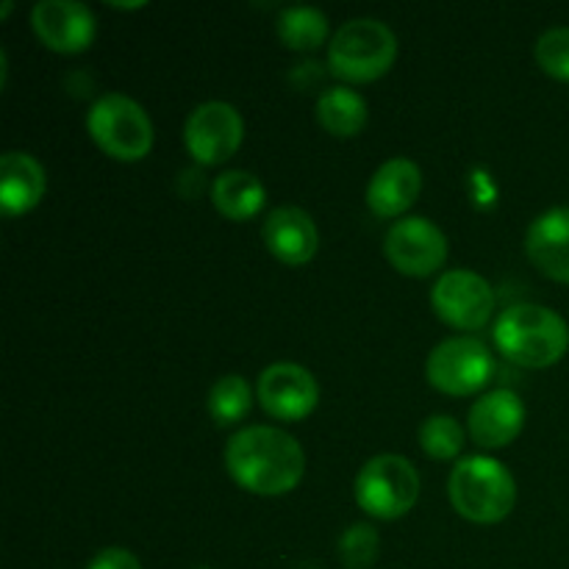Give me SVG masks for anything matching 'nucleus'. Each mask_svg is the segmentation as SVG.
<instances>
[{"instance_id":"f257e3e1","label":"nucleus","mask_w":569,"mask_h":569,"mask_svg":"<svg viewBox=\"0 0 569 569\" xmlns=\"http://www.w3.org/2000/svg\"><path fill=\"white\" fill-rule=\"evenodd\" d=\"M226 470L244 492L281 498L303 481L306 453L292 433L272 426H250L228 439Z\"/></svg>"},{"instance_id":"f03ea898","label":"nucleus","mask_w":569,"mask_h":569,"mask_svg":"<svg viewBox=\"0 0 569 569\" xmlns=\"http://www.w3.org/2000/svg\"><path fill=\"white\" fill-rule=\"evenodd\" d=\"M492 337L506 359L528 370L559 365L569 350V326L565 317L537 303L509 306L495 320Z\"/></svg>"},{"instance_id":"7ed1b4c3","label":"nucleus","mask_w":569,"mask_h":569,"mask_svg":"<svg viewBox=\"0 0 569 569\" xmlns=\"http://www.w3.org/2000/svg\"><path fill=\"white\" fill-rule=\"evenodd\" d=\"M448 495L456 515L476 526H495L515 511L517 481L492 456H467L450 472Z\"/></svg>"},{"instance_id":"20e7f679","label":"nucleus","mask_w":569,"mask_h":569,"mask_svg":"<svg viewBox=\"0 0 569 569\" xmlns=\"http://www.w3.org/2000/svg\"><path fill=\"white\" fill-rule=\"evenodd\" d=\"M398 59V37L372 17L348 20L328 42V70L345 83H370L387 76Z\"/></svg>"},{"instance_id":"39448f33","label":"nucleus","mask_w":569,"mask_h":569,"mask_svg":"<svg viewBox=\"0 0 569 569\" xmlns=\"http://www.w3.org/2000/svg\"><path fill=\"white\" fill-rule=\"evenodd\" d=\"M87 131L92 142L117 161H142L156 137L142 103L122 92H109L89 106Z\"/></svg>"},{"instance_id":"423d86ee","label":"nucleus","mask_w":569,"mask_h":569,"mask_svg":"<svg viewBox=\"0 0 569 569\" xmlns=\"http://www.w3.org/2000/svg\"><path fill=\"white\" fill-rule=\"evenodd\" d=\"M420 472L406 456L381 453L361 467L353 495L365 515L392 522L415 509L420 500Z\"/></svg>"},{"instance_id":"0eeeda50","label":"nucleus","mask_w":569,"mask_h":569,"mask_svg":"<svg viewBox=\"0 0 569 569\" xmlns=\"http://www.w3.org/2000/svg\"><path fill=\"white\" fill-rule=\"evenodd\" d=\"M495 361L487 345L476 337H450L431 350L426 376L437 392L450 398L476 395L492 381Z\"/></svg>"},{"instance_id":"6e6552de","label":"nucleus","mask_w":569,"mask_h":569,"mask_svg":"<svg viewBox=\"0 0 569 569\" xmlns=\"http://www.w3.org/2000/svg\"><path fill=\"white\" fill-rule=\"evenodd\" d=\"M244 142V120L226 100H206L183 126V144L203 167L226 164Z\"/></svg>"},{"instance_id":"1a4fd4ad","label":"nucleus","mask_w":569,"mask_h":569,"mask_svg":"<svg viewBox=\"0 0 569 569\" xmlns=\"http://www.w3.org/2000/svg\"><path fill=\"white\" fill-rule=\"evenodd\" d=\"M431 306L439 320L456 331H481L495 315V292L478 272L448 270L433 283Z\"/></svg>"},{"instance_id":"9d476101","label":"nucleus","mask_w":569,"mask_h":569,"mask_svg":"<svg viewBox=\"0 0 569 569\" xmlns=\"http://www.w3.org/2000/svg\"><path fill=\"white\" fill-rule=\"evenodd\" d=\"M389 264L409 278H428L448 261V237L428 217H403L383 237Z\"/></svg>"},{"instance_id":"9b49d317","label":"nucleus","mask_w":569,"mask_h":569,"mask_svg":"<svg viewBox=\"0 0 569 569\" xmlns=\"http://www.w3.org/2000/svg\"><path fill=\"white\" fill-rule=\"evenodd\" d=\"M256 398L272 420L300 422L320 403V387L306 367L278 361L259 376Z\"/></svg>"},{"instance_id":"f8f14e48","label":"nucleus","mask_w":569,"mask_h":569,"mask_svg":"<svg viewBox=\"0 0 569 569\" xmlns=\"http://www.w3.org/2000/svg\"><path fill=\"white\" fill-rule=\"evenodd\" d=\"M31 28L44 48L61 56L89 50L98 33L94 14L78 0H39L31 9Z\"/></svg>"},{"instance_id":"ddd939ff","label":"nucleus","mask_w":569,"mask_h":569,"mask_svg":"<svg viewBox=\"0 0 569 569\" xmlns=\"http://www.w3.org/2000/svg\"><path fill=\"white\" fill-rule=\"evenodd\" d=\"M526 428V406L511 389H492L472 403L467 433L483 450H500Z\"/></svg>"},{"instance_id":"4468645a","label":"nucleus","mask_w":569,"mask_h":569,"mask_svg":"<svg viewBox=\"0 0 569 569\" xmlns=\"http://www.w3.org/2000/svg\"><path fill=\"white\" fill-rule=\"evenodd\" d=\"M261 239L267 250L287 267L309 264L320 248V231L309 211L298 206H278L264 217Z\"/></svg>"},{"instance_id":"2eb2a0df","label":"nucleus","mask_w":569,"mask_h":569,"mask_svg":"<svg viewBox=\"0 0 569 569\" xmlns=\"http://www.w3.org/2000/svg\"><path fill=\"white\" fill-rule=\"evenodd\" d=\"M422 192V172L411 159H389L372 176L367 187V206L381 220H403L406 211Z\"/></svg>"},{"instance_id":"dca6fc26","label":"nucleus","mask_w":569,"mask_h":569,"mask_svg":"<svg viewBox=\"0 0 569 569\" xmlns=\"http://www.w3.org/2000/svg\"><path fill=\"white\" fill-rule=\"evenodd\" d=\"M526 256L545 278L569 283V209H550L528 226Z\"/></svg>"},{"instance_id":"f3484780","label":"nucleus","mask_w":569,"mask_h":569,"mask_svg":"<svg viewBox=\"0 0 569 569\" xmlns=\"http://www.w3.org/2000/svg\"><path fill=\"white\" fill-rule=\"evenodd\" d=\"M48 189L44 167L22 150H9L0 159V209L6 217H22L39 206Z\"/></svg>"},{"instance_id":"a211bd4d","label":"nucleus","mask_w":569,"mask_h":569,"mask_svg":"<svg viewBox=\"0 0 569 569\" xmlns=\"http://www.w3.org/2000/svg\"><path fill=\"white\" fill-rule=\"evenodd\" d=\"M264 183L248 170H226L211 183V203L231 222L253 220L264 209Z\"/></svg>"},{"instance_id":"6ab92c4d","label":"nucleus","mask_w":569,"mask_h":569,"mask_svg":"<svg viewBox=\"0 0 569 569\" xmlns=\"http://www.w3.org/2000/svg\"><path fill=\"white\" fill-rule=\"evenodd\" d=\"M317 120L331 137H359L367 126V100L350 87L322 89L317 98Z\"/></svg>"},{"instance_id":"aec40b11","label":"nucleus","mask_w":569,"mask_h":569,"mask_svg":"<svg viewBox=\"0 0 569 569\" xmlns=\"http://www.w3.org/2000/svg\"><path fill=\"white\" fill-rule=\"evenodd\" d=\"M278 37L283 48L309 53L328 42L331 28H328V17L315 6H289L278 14Z\"/></svg>"},{"instance_id":"412c9836","label":"nucleus","mask_w":569,"mask_h":569,"mask_svg":"<svg viewBox=\"0 0 569 569\" xmlns=\"http://www.w3.org/2000/svg\"><path fill=\"white\" fill-rule=\"evenodd\" d=\"M250 409H253V392H250V383L237 372L217 378L214 387L209 389V415L220 428L242 422Z\"/></svg>"},{"instance_id":"4be33fe9","label":"nucleus","mask_w":569,"mask_h":569,"mask_svg":"<svg viewBox=\"0 0 569 569\" xmlns=\"http://www.w3.org/2000/svg\"><path fill=\"white\" fill-rule=\"evenodd\" d=\"M467 431L450 415H433L420 426V448L433 461H450L465 450Z\"/></svg>"},{"instance_id":"5701e85b","label":"nucleus","mask_w":569,"mask_h":569,"mask_svg":"<svg viewBox=\"0 0 569 569\" xmlns=\"http://www.w3.org/2000/svg\"><path fill=\"white\" fill-rule=\"evenodd\" d=\"M378 550H381V539H378L376 528L367 522L345 528V533L339 537V561L345 569H370L376 565Z\"/></svg>"},{"instance_id":"b1692460","label":"nucleus","mask_w":569,"mask_h":569,"mask_svg":"<svg viewBox=\"0 0 569 569\" xmlns=\"http://www.w3.org/2000/svg\"><path fill=\"white\" fill-rule=\"evenodd\" d=\"M537 64L542 67L545 76L556 78V81L569 83V28H550L537 39Z\"/></svg>"},{"instance_id":"393cba45","label":"nucleus","mask_w":569,"mask_h":569,"mask_svg":"<svg viewBox=\"0 0 569 569\" xmlns=\"http://www.w3.org/2000/svg\"><path fill=\"white\" fill-rule=\"evenodd\" d=\"M87 569H142L137 556L126 548H103Z\"/></svg>"},{"instance_id":"a878e982","label":"nucleus","mask_w":569,"mask_h":569,"mask_svg":"<svg viewBox=\"0 0 569 569\" xmlns=\"http://www.w3.org/2000/svg\"><path fill=\"white\" fill-rule=\"evenodd\" d=\"M111 9H139V6H144V3H109Z\"/></svg>"},{"instance_id":"bb28decb","label":"nucleus","mask_w":569,"mask_h":569,"mask_svg":"<svg viewBox=\"0 0 569 569\" xmlns=\"http://www.w3.org/2000/svg\"><path fill=\"white\" fill-rule=\"evenodd\" d=\"M9 14H11V3H9V0H6L3 9H0V17H3V20H6V17H9Z\"/></svg>"},{"instance_id":"cd10ccee","label":"nucleus","mask_w":569,"mask_h":569,"mask_svg":"<svg viewBox=\"0 0 569 569\" xmlns=\"http://www.w3.org/2000/svg\"><path fill=\"white\" fill-rule=\"evenodd\" d=\"M198 569H209V567H198Z\"/></svg>"}]
</instances>
